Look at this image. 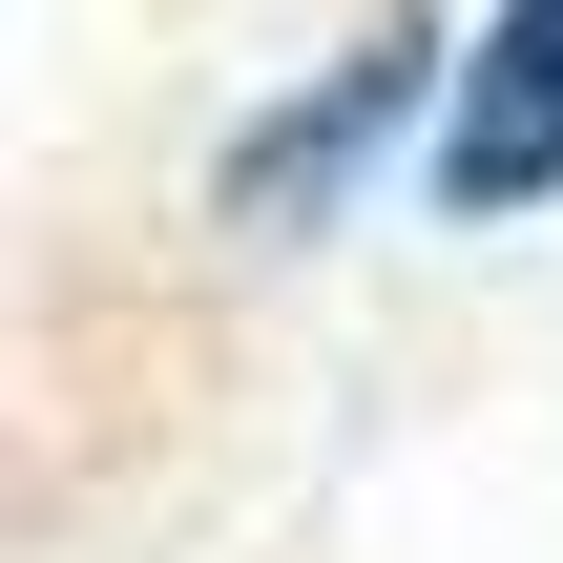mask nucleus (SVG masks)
Returning a JSON list of instances; mask_svg holds the SVG:
<instances>
[{"mask_svg":"<svg viewBox=\"0 0 563 563\" xmlns=\"http://www.w3.org/2000/svg\"><path fill=\"white\" fill-rule=\"evenodd\" d=\"M439 63H460L439 21H376V42H355L334 84H292V104H272V125H251V146L209 167V209H230V230H313V209H334V188H355V167H376V146H397V125L439 104Z\"/></svg>","mask_w":563,"mask_h":563,"instance_id":"1","label":"nucleus"},{"mask_svg":"<svg viewBox=\"0 0 563 563\" xmlns=\"http://www.w3.org/2000/svg\"><path fill=\"white\" fill-rule=\"evenodd\" d=\"M563 188V0H501L481 63H439V209H543Z\"/></svg>","mask_w":563,"mask_h":563,"instance_id":"2","label":"nucleus"}]
</instances>
